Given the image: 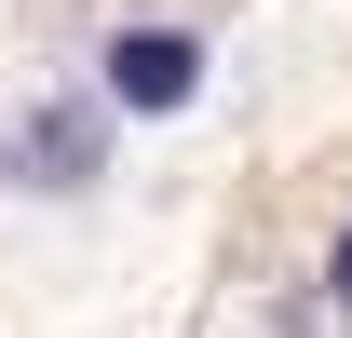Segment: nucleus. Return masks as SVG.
<instances>
[{
  "instance_id": "nucleus-1",
  "label": "nucleus",
  "mask_w": 352,
  "mask_h": 338,
  "mask_svg": "<svg viewBox=\"0 0 352 338\" xmlns=\"http://www.w3.org/2000/svg\"><path fill=\"white\" fill-rule=\"evenodd\" d=\"M95 95H109V122H176V109L204 95V27H176V14H135V27H109V54H95Z\"/></svg>"
},
{
  "instance_id": "nucleus-2",
  "label": "nucleus",
  "mask_w": 352,
  "mask_h": 338,
  "mask_svg": "<svg viewBox=\"0 0 352 338\" xmlns=\"http://www.w3.org/2000/svg\"><path fill=\"white\" fill-rule=\"evenodd\" d=\"M0 176L14 190H41V203H82L95 176H109V95H41V109H14V135H0Z\"/></svg>"
},
{
  "instance_id": "nucleus-3",
  "label": "nucleus",
  "mask_w": 352,
  "mask_h": 338,
  "mask_svg": "<svg viewBox=\"0 0 352 338\" xmlns=\"http://www.w3.org/2000/svg\"><path fill=\"white\" fill-rule=\"evenodd\" d=\"M325 284H339V311H352V230H339V257H325Z\"/></svg>"
}]
</instances>
